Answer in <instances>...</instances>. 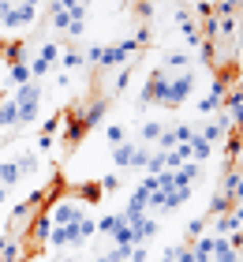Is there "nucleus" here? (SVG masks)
<instances>
[{
  "label": "nucleus",
  "mask_w": 243,
  "mask_h": 262,
  "mask_svg": "<svg viewBox=\"0 0 243 262\" xmlns=\"http://www.w3.org/2000/svg\"><path fill=\"white\" fill-rule=\"evenodd\" d=\"M191 64H194V56H191L187 49H168L165 60H161V68L168 71V75H172V71H187Z\"/></svg>",
  "instance_id": "nucleus-14"
},
{
  "label": "nucleus",
  "mask_w": 243,
  "mask_h": 262,
  "mask_svg": "<svg viewBox=\"0 0 243 262\" xmlns=\"http://www.w3.org/2000/svg\"><path fill=\"white\" fill-rule=\"evenodd\" d=\"M15 165H19V176H34L41 169V158H38V154H30V150H23L15 158Z\"/></svg>",
  "instance_id": "nucleus-24"
},
{
  "label": "nucleus",
  "mask_w": 243,
  "mask_h": 262,
  "mask_svg": "<svg viewBox=\"0 0 243 262\" xmlns=\"http://www.w3.org/2000/svg\"><path fill=\"white\" fill-rule=\"evenodd\" d=\"M11 98H15V109H19V127H30L41 113V86L38 82H27V86H19Z\"/></svg>",
  "instance_id": "nucleus-2"
},
{
  "label": "nucleus",
  "mask_w": 243,
  "mask_h": 262,
  "mask_svg": "<svg viewBox=\"0 0 243 262\" xmlns=\"http://www.w3.org/2000/svg\"><path fill=\"white\" fill-rule=\"evenodd\" d=\"M94 262H108V258H105V255H97V258H94Z\"/></svg>",
  "instance_id": "nucleus-47"
},
{
  "label": "nucleus",
  "mask_w": 243,
  "mask_h": 262,
  "mask_svg": "<svg viewBox=\"0 0 243 262\" xmlns=\"http://www.w3.org/2000/svg\"><path fill=\"white\" fill-rule=\"evenodd\" d=\"M146 105H161V109H168V71L165 68H153L150 79L142 82L139 109H146Z\"/></svg>",
  "instance_id": "nucleus-3"
},
{
  "label": "nucleus",
  "mask_w": 243,
  "mask_h": 262,
  "mask_svg": "<svg viewBox=\"0 0 243 262\" xmlns=\"http://www.w3.org/2000/svg\"><path fill=\"white\" fill-rule=\"evenodd\" d=\"M131 75H135V64H124L116 71V79H113V94H124L131 86Z\"/></svg>",
  "instance_id": "nucleus-28"
},
{
  "label": "nucleus",
  "mask_w": 243,
  "mask_h": 262,
  "mask_svg": "<svg viewBox=\"0 0 243 262\" xmlns=\"http://www.w3.org/2000/svg\"><path fill=\"white\" fill-rule=\"evenodd\" d=\"M146 258H150L146 244H135V247H131V255H127V262H146Z\"/></svg>",
  "instance_id": "nucleus-40"
},
{
  "label": "nucleus",
  "mask_w": 243,
  "mask_h": 262,
  "mask_svg": "<svg viewBox=\"0 0 243 262\" xmlns=\"http://www.w3.org/2000/svg\"><path fill=\"white\" fill-rule=\"evenodd\" d=\"M213 244H217V236H198V240L191 244V251H194V262H210L213 258Z\"/></svg>",
  "instance_id": "nucleus-21"
},
{
  "label": "nucleus",
  "mask_w": 243,
  "mask_h": 262,
  "mask_svg": "<svg viewBox=\"0 0 243 262\" xmlns=\"http://www.w3.org/2000/svg\"><path fill=\"white\" fill-rule=\"evenodd\" d=\"M135 49H139L135 38L113 41V45H90V49H86V60H90V68H124Z\"/></svg>",
  "instance_id": "nucleus-1"
},
{
  "label": "nucleus",
  "mask_w": 243,
  "mask_h": 262,
  "mask_svg": "<svg viewBox=\"0 0 243 262\" xmlns=\"http://www.w3.org/2000/svg\"><path fill=\"white\" fill-rule=\"evenodd\" d=\"M176 180L194 187V184L202 180V165H198V161H187V165H180V169H176Z\"/></svg>",
  "instance_id": "nucleus-23"
},
{
  "label": "nucleus",
  "mask_w": 243,
  "mask_h": 262,
  "mask_svg": "<svg viewBox=\"0 0 243 262\" xmlns=\"http://www.w3.org/2000/svg\"><path fill=\"white\" fill-rule=\"evenodd\" d=\"M210 262H239L236 244L228 240V236H217V244H213V258H210Z\"/></svg>",
  "instance_id": "nucleus-18"
},
{
  "label": "nucleus",
  "mask_w": 243,
  "mask_h": 262,
  "mask_svg": "<svg viewBox=\"0 0 243 262\" xmlns=\"http://www.w3.org/2000/svg\"><path fill=\"white\" fill-rule=\"evenodd\" d=\"M168 169V161H165V150H150V158H146V176H161Z\"/></svg>",
  "instance_id": "nucleus-26"
},
{
  "label": "nucleus",
  "mask_w": 243,
  "mask_h": 262,
  "mask_svg": "<svg viewBox=\"0 0 243 262\" xmlns=\"http://www.w3.org/2000/svg\"><path fill=\"white\" fill-rule=\"evenodd\" d=\"M105 139H108V146H120V142H127L124 124H105Z\"/></svg>",
  "instance_id": "nucleus-32"
},
{
  "label": "nucleus",
  "mask_w": 243,
  "mask_h": 262,
  "mask_svg": "<svg viewBox=\"0 0 243 262\" xmlns=\"http://www.w3.org/2000/svg\"><path fill=\"white\" fill-rule=\"evenodd\" d=\"M135 11H139V19H153V0H135Z\"/></svg>",
  "instance_id": "nucleus-39"
},
{
  "label": "nucleus",
  "mask_w": 243,
  "mask_h": 262,
  "mask_svg": "<svg viewBox=\"0 0 243 262\" xmlns=\"http://www.w3.org/2000/svg\"><path fill=\"white\" fill-rule=\"evenodd\" d=\"M75 120L82 124V131H90V127H97L105 120V113H108V98H86V101H79L75 109Z\"/></svg>",
  "instance_id": "nucleus-6"
},
{
  "label": "nucleus",
  "mask_w": 243,
  "mask_h": 262,
  "mask_svg": "<svg viewBox=\"0 0 243 262\" xmlns=\"http://www.w3.org/2000/svg\"><path fill=\"white\" fill-rule=\"evenodd\" d=\"M232 217H236V225H239V232H243V202H239V206L232 210Z\"/></svg>",
  "instance_id": "nucleus-43"
},
{
  "label": "nucleus",
  "mask_w": 243,
  "mask_h": 262,
  "mask_svg": "<svg viewBox=\"0 0 243 262\" xmlns=\"http://www.w3.org/2000/svg\"><path fill=\"white\" fill-rule=\"evenodd\" d=\"M34 19H38V8H34V4H11L8 15L0 19V27H4V30H23V27H30Z\"/></svg>",
  "instance_id": "nucleus-10"
},
{
  "label": "nucleus",
  "mask_w": 243,
  "mask_h": 262,
  "mask_svg": "<svg viewBox=\"0 0 243 262\" xmlns=\"http://www.w3.org/2000/svg\"><path fill=\"white\" fill-rule=\"evenodd\" d=\"M168 131H172V142H176V146H187L198 127H194V124H176V127H168Z\"/></svg>",
  "instance_id": "nucleus-29"
},
{
  "label": "nucleus",
  "mask_w": 243,
  "mask_h": 262,
  "mask_svg": "<svg viewBox=\"0 0 243 262\" xmlns=\"http://www.w3.org/2000/svg\"><path fill=\"white\" fill-rule=\"evenodd\" d=\"M45 210H49V221H53V225H75L82 217H90L86 206H79L75 199H49Z\"/></svg>",
  "instance_id": "nucleus-5"
},
{
  "label": "nucleus",
  "mask_w": 243,
  "mask_h": 262,
  "mask_svg": "<svg viewBox=\"0 0 243 262\" xmlns=\"http://www.w3.org/2000/svg\"><path fill=\"white\" fill-rule=\"evenodd\" d=\"M194 19H198V23L213 19V4H210V0H198V4H194Z\"/></svg>",
  "instance_id": "nucleus-38"
},
{
  "label": "nucleus",
  "mask_w": 243,
  "mask_h": 262,
  "mask_svg": "<svg viewBox=\"0 0 243 262\" xmlns=\"http://www.w3.org/2000/svg\"><path fill=\"white\" fill-rule=\"evenodd\" d=\"M64 262H79V258H64Z\"/></svg>",
  "instance_id": "nucleus-48"
},
{
  "label": "nucleus",
  "mask_w": 243,
  "mask_h": 262,
  "mask_svg": "<svg viewBox=\"0 0 243 262\" xmlns=\"http://www.w3.org/2000/svg\"><path fill=\"white\" fill-rule=\"evenodd\" d=\"M124 221H127V229L135 232V244H146V240L157 236V221L150 217V213H127L124 210Z\"/></svg>",
  "instance_id": "nucleus-11"
},
{
  "label": "nucleus",
  "mask_w": 243,
  "mask_h": 262,
  "mask_svg": "<svg viewBox=\"0 0 243 262\" xmlns=\"http://www.w3.org/2000/svg\"><path fill=\"white\" fill-rule=\"evenodd\" d=\"M161 131H165V124H161V120H142V124H139V142H142V146H150V142L157 146Z\"/></svg>",
  "instance_id": "nucleus-20"
},
{
  "label": "nucleus",
  "mask_w": 243,
  "mask_h": 262,
  "mask_svg": "<svg viewBox=\"0 0 243 262\" xmlns=\"http://www.w3.org/2000/svg\"><path fill=\"white\" fill-rule=\"evenodd\" d=\"M60 64H64L68 71H79V68H82V53H75V49H68V53H60Z\"/></svg>",
  "instance_id": "nucleus-36"
},
{
  "label": "nucleus",
  "mask_w": 243,
  "mask_h": 262,
  "mask_svg": "<svg viewBox=\"0 0 243 262\" xmlns=\"http://www.w3.org/2000/svg\"><path fill=\"white\" fill-rule=\"evenodd\" d=\"M49 229H53V221H49V210L41 206V210H34V213H30V221H27V225H23V236H27V244H34V247H45Z\"/></svg>",
  "instance_id": "nucleus-8"
},
{
  "label": "nucleus",
  "mask_w": 243,
  "mask_h": 262,
  "mask_svg": "<svg viewBox=\"0 0 243 262\" xmlns=\"http://www.w3.org/2000/svg\"><path fill=\"white\" fill-rule=\"evenodd\" d=\"M49 27H53V30H68V27H71L68 8H53V11H49Z\"/></svg>",
  "instance_id": "nucleus-31"
},
{
  "label": "nucleus",
  "mask_w": 243,
  "mask_h": 262,
  "mask_svg": "<svg viewBox=\"0 0 243 262\" xmlns=\"http://www.w3.org/2000/svg\"><path fill=\"white\" fill-rule=\"evenodd\" d=\"M213 229H217V236H236V232H239V225H236V217H232V210L221 213V217L213 221Z\"/></svg>",
  "instance_id": "nucleus-27"
},
{
  "label": "nucleus",
  "mask_w": 243,
  "mask_h": 262,
  "mask_svg": "<svg viewBox=\"0 0 243 262\" xmlns=\"http://www.w3.org/2000/svg\"><path fill=\"white\" fill-rule=\"evenodd\" d=\"M101 195H105V191L97 187V180H90V184L75 187V195H71V199H75L79 206H86V210H90V206H97V202H101Z\"/></svg>",
  "instance_id": "nucleus-16"
},
{
  "label": "nucleus",
  "mask_w": 243,
  "mask_h": 262,
  "mask_svg": "<svg viewBox=\"0 0 243 262\" xmlns=\"http://www.w3.org/2000/svg\"><path fill=\"white\" fill-rule=\"evenodd\" d=\"M0 184H4L8 191H11L15 184H23V176H19V165H15V158H11V161H0Z\"/></svg>",
  "instance_id": "nucleus-22"
},
{
  "label": "nucleus",
  "mask_w": 243,
  "mask_h": 262,
  "mask_svg": "<svg viewBox=\"0 0 243 262\" xmlns=\"http://www.w3.org/2000/svg\"><path fill=\"white\" fill-rule=\"evenodd\" d=\"M0 64H4V68H11V64H27V41H23V38L0 41Z\"/></svg>",
  "instance_id": "nucleus-12"
},
{
  "label": "nucleus",
  "mask_w": 243,
  "mask_h": 262,
  "mask_svg": "<svg viewBox=\"0 0 243 262\" xmlns=\"http://www.w3.org/2000/svg\"><path fill=\"white\" fill-rule=\"evenodd\" d=\"M187 158H191V161H198V165H206V161L213 158V142H206L198 131H194V139L187 142Z\"/></svg>",
  "instance_id": "nucleus-15"
},
{
  "label": "nucleus",
  "mask_w": 243,
  "mask_h": 262,
  "mask_svg": "<svg viewBox=\"0 0 243 262\" xmlns=\"http://www.w3.org/2000/svg\"><path fill=\"white\" fill-rule=\"evenodd\" d=\"M68 34H71V38H82V34H86V23H71Z\"/></svg>",
  "instance_id": "nucleus-42"
},
{
  "label": "nucleus",
  "mask_w": 243,
  "mask_h": 262,
  "mask_svg": "<svg viewBox=\"0 0 243 262\" xmlns=\"http://www.w3.org/2000/svg\"><path fill=\"white\" fill-rule=\"evenodd\" d=\"M146 158H150V150L142 146V142H120V146H113V172L120 169H146Z\"/></svg>",
  "instance_id": "nucleus-4"
},
{
  "label": "nucleus",
  "mask_w": 243,
  "mask_h": 262,
  "mask_svg": "<svg viewBox=\"0 0 243 262\" xmlns=\"http://www.w3.org/2000/svg\"><path fill=\"white\" fill-rule=\"evenodd\" d=\"M8 82H11L15 90L27 86V82H34V79H30V64H11V68H8Z\"/></svg>",
  "instance_id": "nucleus-25"
},
{
  "label": "nucleus",
  "mask_w": 243,
  "mask_h": 262,
  "mask_svg": "<svg viewBox=\"0 0 243 262\" xmlns=\"http://www.w3.org/2000/svg\"><path fill=\"white\" fill-rule=\"evenodd\" d=\"M116 4H120V8H135V0H116Z\"/></svg>",
  "instance_id": "nucleus-46"
},
{
  "label": "nucleus",
  "mask_w": 243,
  "mask_h": 262,
  "mask_svg": "<svg viewBox=\"0 0 243 262\" xmlns=\"http://www.w3.org/2000/svg\"><path fill=\"white\" fill-rule=\"evenodd\" d=\"M75 4H82V8H86L90 0H49V11H53V8H75Z\"/></svg>",
  "instance_id": "nucleus-41"
},
{
  "label": "nucleus",
  "mask_w": 243,
  "mask_h": 262,
  "mask_svg": "<svg viewBox=\"0 0 243 262\" xmlns=\"http://www.w3.org/2000/svg\"><path fill=\"white\" fill-rule=\"evenodd\" d=\"M11 244V232H0V255H4V247Z\"/></svg>",
  "instance_id": "nucleus-44"
},
{
  "label": "nucleus",
  "mask_w": 243,
  "mask_h": 262,
  "mask_svg": "<svg viewBox=\"0 0 243 262\" xmlns=\"http://www.w3.org/2000/svg\"><path fill=\"white\" fill-rule=\"evenodd\" d=\"M27 258V251H23V240H11L4 247V255H0V262H23Z\"/></svg>",
  "instance_id": "nucleus-30"
},
{
  "label": "nucleus",
  "mask_w": 243,
  "mask_h": 262,
  "mask_svg": "<svg viewBox=\"0 0 243 262\" xmlns=\"http://www.w3.org/2000/svg\"><path fill=\"white\" fill-rule=\"evenodd\" d=\"M15 127H19L15 98H0V131H15Z\"/></svg>",
  "instance_id": "nucleus-17"
},
{
  "label": "nucleus",
  "mask_w": 243,
  "mask_h": 262,
  "mask_svg": "<svg viewBox=\"0 0 243 262\" xmlns=\"http://www.w3.org/2000/svg\"><path fill=\"white\" fill-rule=\"evenodd\" d=\"M60 53H64V49H60V45H56V41H45L38 56H41V60H45V64H53V68H56V64H60Z\"/></svg>",
  "instance_id": "nucleus-33"
},
{
  "label": "nucleus",
  "mask_w": 243,
  "mask_h": 262,
  "mask_svg": "<svg viewBox=\"0 0 243 262\" xmlns=\"http://www.w3.org/2000/svg\"><path fill=\"white\" fill-rule=\"evenodd\" d=\"M153 195H157V176H142V184H139L135 191H131V199H127V213H146Z\"/></svg>",
  "instance_id": "nucleus-9"
},
{
  "label": "nucleus",
  "mask_w": 243,
  "mask_h": 262,
  "mask_svg": "<svg viewBox=\"0 0 243 262\" xmlns=\"http://www.w3.org/2000/svg\"><path fill=\"white\" fill-rule=\"evenodd\" d=\"M228 210H232V202H228L221 191H217V195L210 199V213H213V217H221V213H228Z\"/></svg>",
  "instance_id": "nucleus-35"
},
{
  "label": "nucleus",
  "mask_w": 243,
  "mask_h": 262,
  "mask_svg": "<svg viewBox=\"0 0 243 262\" xmlns=\"http://www.w3.org/2000/svg\"><path fill=\"white\" fill-rule=\"evenodd\" d=\"M97 187H101L105 195H116V191H120V172H108V176H101V180H97Z\"/></svg>",
  "instance_id": "nucleus-34"
},
{
  "label": "nucleus",
  "mask_w": 243,
  "mask_h": 262,
  "mask_svg": "<svg viewBox=\"0 0 243 262\" xmlns=\"http://www.w3.org/2000/svg\"><path fill=\"white\" fill-rule=\"evenodd\" d=\"M94 225H97V232H101V236L113 240V232L124 229V213H101V217H94Z\"/></svg>",
  "instance_id": "nucleus-19"
},
{
  "label": "nucleus",
  "mask_w": 243,
  "mask_h": 262,
  "mask_svg": "<svg viewBox=\"0 0 243 262\" xmlns=\"http://www.w3.org/2000/svg\"><path fill=\"white\" fill-rule=\"evenodd\" d=\"M194 71H180V75H168V109H180L187 98H191V90H194Z\"/></svg>",
  "instance_id": "nucleus-7"
},
{
  "label": "nucleus",
  "mask_w": 243,
  "mask_h": 262,
  "mask_svg": "<svg viewBox=\"0 0 243 262\" xmlns=\"http://www.w3.org/2000/svg\"><path fill=\"white\" fill-rule=\"evenodd\" d=\"M4 202H8V187L0 184V206H4Z\"/></svg>",
  "instance_id": "nucleus-45"
},
{
  "label": "nucleus",
  "mask_w": 243,
  "mask_h": 262,
  "mask_svg": "<svg viewBox=\"0 0 243 262\" xmlns=\"http://www.w3.org/2000/svg\"><path fill=\"white\" fill-rule=\"evenodd\" d=\"M198 135H202L206 142H221V139H228V135H232V124H228V116H225V113H217L213 120L198 131Z\"/></svg>",
  "instance_id": "nucleus-13"
},
{
  "label": "nucleus",
  "mask_w": 243,
  "mask_h": 262,
  "mask_svg": "<svg viewBox=\"0 0 243 262\" xmlns=\"http://www.w3.org/2000/svg\"><path fill=\"white\" fill-rule=\"evenodd\" d=\"M202 232H206V213H202V217H191V221H187V236H191V240H198Z\"/></svg>",
  "instance_id": "nucleus-37"
}]
</instances>
